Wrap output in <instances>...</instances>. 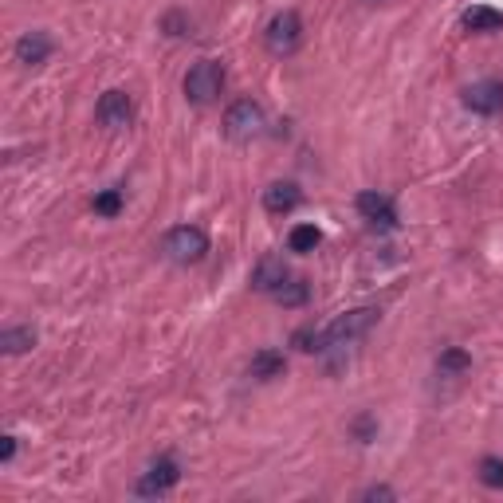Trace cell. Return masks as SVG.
<instances>
[{
  "instance_id": "cell-1",
  "label": "cell",
  "mask_w": 503,
  "mask_h": 503,
  "mask_svg": "<svg viewBox=\"0 0 503 503\" xmlns=\"http://www.w3.org/2000/svg\"><path fill=\"white\" fill-rule=\"evenodd\" d=\"M161 252H166V260L181 263V268H189V263H200L209 252V236L197 229V224H178V229L166 232V241H161Z\"/></svg>"
},
{
  "instance_id": "cell-2",
  "label": "cell",
  "mask_w": 503,
  "mask_h": 503,
  "mask_svg": "<svg viewBox=\"0 0 503 503\" xmlns=\"http://www.w3.org/2000/svg\"><path fill=\"white\" fill-rule=\"evenodd\" d=\"M221 91H224V67L217 59H200V63L189 67V75H185V98L189 103L209 107Z\"/></svg>"
},
{
  "instance_id": "cell-3",
  "label": "cell",
  "mask_w": 503,
  "mask_h": 503,
  "mask_svg": "<svg viewBox=\"0 0 503 503\" xmlns=\"http://www.w3.org/2000/svg\"><path fill=\"white\" fill-rule=\"evenodd\" d=\"M374 323H377V311L374 307H358V311L338 314L331 326H323V354H326V350H338V346L354 343V338L366 334Z\"/></svg>"
},
{
  "instance_id": "cell-4",
  "label": "cell",
  "mask_w": 503,
  "mask_h": 503,
  "mask_svg": "<svg viewBox=\"0 0 503 503\" xmlns=\"http://www.w3.org/2000/svg\"><path fill=\"white\" fill-rule=\"evenodd\" d=\"M263 44H268L272 56H292L299 44H303V20H299V12H280V16H272L268 32H263Z\"/></svg>"
},
{
  "instance_id": "cell-5",
  "label": "cell",
  "mask_w": 503,
  "mask_h": 503,
  "mask_svg": "<svg viewBox=\"0 0 503 503\" xmlns=\"http://www.w3.org/2000/svg\"><path fill=\"white\" fill-rule=\"evenodd\" d=\"M260 126H263V110H260V103H252V98L232 103L229 115H224V134H229L232 142H252V138L260 134Z\"/></svg>"
},
{
  "instance_id": "cell-6",
  "label": "cell",
  "mask_w": 503,
  "mask_h": 503,
  "mask_svg": "<svg viewBox=\"0 0 503 503\" xmlns=\"http://www.w3.org/2000/svg\"><path fill=\"white\" fill-rule=\"evenodd\" d=\"M181 480V468H178V460L173 457H161V460H154L146 468V476L138 480V496H166L173 484Z\"/></svg>"
},
{
  "instance_id": "cell-7",
  "label": "cell",
  "mask_w": 503,
  "mask_h": 503,
  "mask_svg": "<svg viewBox=\"0 0 503 503\" xmlns=\"http://www.w3.org/2000/svg\"><path fill=\"white\" fill-rule=\"evenodd\" d=\"M95 115H98V122H103L107 130H126V126L134 122V103H130V95H126V91H107L103 98H98Z\"/></svg>"
},
{
  "instance_id": "cell-8",
  "label": "cell",
  "mask_w": 503,
  "mask_h": 503,
  "mask_svg": "<svg viewBox=\"0 0 503 503\" xmlns=\"http://www.w3.org/2000/svg\"><path fill=\"white\" fill-rule=\"evenodd\" d=\"M358 212L374 224V229H397V209L385 193H374V189L358 193Z\"/></svg>"
},
{
  "instance_id": "cell-9",
  "label": "cell",
  "mask_w": 503,
  "mask_h": 503,
  "mask_svg": "<svg viewBox=\"0 0 503 503\" xmlns=\"http://www.w3.org/2000/svg\"><path fill=\"white\" fill-rule=\"evenodd\" d=\"M464 107H468L472 115H496V110H503V83H496V79L472 83L468 91H464Z\"/></svg>"
},
{
  "instance_id": "cell-10",
  "label": "cell",
  "mask_w": 503,
  "mask_h": 503,
  "mask_svg": "<svg viewBox=\"0 0 503 503\" xmlns=\"http://www.w3.org/2000/svg\"><path fill=\"white\" fill-rule=\"evenodd\" d=\"M287 280H292V272H287L283 256H263L256 263V272H252V287H256V292H263V295H275Z\"/></svg>"
},
{
  "instance_id": "cell-11",
  "label": "cell",
  "mask_w": 503,
  "mask_h": 503,
  "mask_svg": "<svg viewBox=\"0 0 503 503\" xmlns=\"http://www.w3.org/2000/svg\"><path fill=\"white\" fill-rule=\"evenodd\" d=\"M52 36L47 32H24L16 40V63H24V67H40V63L52 56Z\"/></svg>"
},
{
  "instance_id": "cell-12",
  "label": "cell",
  "mask_w": 503,
  "mask_h": 503,
  "mask_svg": "<svg viewBox=\"0 0 503 503\" xmlns=\"http://www.w3.org/2000/svg\"><path fill=\"white\" fill-rule=\"evenodd\" d=\"M299 200H303V193H299L295 181H272L268 189H263V209L275 212V217H283V212H292Z\"/></svg>"
},
{
  "instance_id": "cell-13",
  "label": "cell",
  "mask_w": 503,
  "mask_h": 503,
  "mask_svg": "<svg viewBox=\"0 0 503 503\" xmlns=\"http://www.w3.org/2000/svg\"><path fill=\"white\" fill-rule=\"evenodd\" d=\"M248 370H252V377H256V382H272V377H280L287 370V362H283L280 350H260V354H252Z\"/></svg>"
},
{
  "instance_id": "cell-14",
  "label": "cell",
  "mask_w": 503,
  "mask_h": 503,
  "mask_svg": "<svg viewBox=\"0 0 503 503\" xmlns=\"http://www.w3.org/2000/svg\"><path fill=\"white\" fill-rule=\"evenodd\" d=\"M464 28L468 32H499L503 28V12L488 8V5H472L464 12Z\"/></svg>"
},
{
  "instance_id": "cell-15",
  "label": "cell",
  "mask_w": 503,
  "mask_h": 503,
  "mask_svg": "<svg viewBox=\"0 0 503 503\" xmlns=\"http://www.w3.org/2000/svg\"><path fill=\"white\" fill-rule=\"evenodd\" d=\"M36 346V331L32 326H8L5 334H0V350L5 354H24V350Z\"/></svg>"
},
{
  "instance_id": "cell-16",
  "label": "cell",
  "mask_w": 503,
  "mask_h": 503,
  "mask_svg": "<svg viewBox=\"0 0 503 503\" xmlns=\"http://www.w3.org/2000/svg\"><path fill=\"white\" fill-rule=\"evenodd\" d=\"M323 244V232L314 229V224H295L292 236H287V248L299 252V256H307V252H314Z\"/></svg>"
},
{
  "instance_id": "cell-17",
  "label": "cell",
  "mask_w": 503,
  "mask_h": 503,
  "mask_svg": "<svg viewBox=\"0 0 503 503\" xmlns=\"http://www.w3.org/2000/svg\"><path fill=\"white\" fill-rule=\"evenodd\" d=\"M436 370L440 374H448V377H457V374H464V370H472V358L464 354V350H457V346H448L445 354L436 358Z\"/></svg>"
},
{
  "instance_id": "cell-18",
  "label": "cell",
  "mask_w": 503,
  "mask_h": 503,
  "mask_svg": "<svg viewBox=\"0 0 503 503\" xmlns=\"http://www.w3.org/2000/svg\"><path fill=\"white\" fill-rule=\"evenodd\" d=\"M272 299H275V303H283V307H303L307 303V283L303 280H287Z\"/></svg>"
},
{
  "instance_id": "cell-19",
  "label": "cell",
  "mask_w": 503,
  "mask_h": 503,
  "mask_svg": "<svg viewBox=\"0 0 503 503\" xmlns=\"http://www.w3.org/2000/svg\"><path fill=\"white\" fill-rule=\"evenodd\" d=\"M95 212L98 217H118L122 212V189H103V193L95 197Z\"/></svg>"
},
{
  "instance_id": "cell-20",
  "label": "cell",
  "mask_w": 503,
  "mask_h": 503,
  "mask_svg": "<svg viewBox=\"0 0 503 503\" xmlns=\"http://www.w3.org/2000/svg\"><path fill=\"white\" fill-rule=\"evenodd\" d=\"M480 484L496 488V492H503V460L499 457H484L480 460Z\"/></svg>"
},
{
  "instance_id": "cell-21",
  "label": "cell",
  "mask_w": 503,
  "mask_h": 503,
  "mask_svg": "<svg viewBox=\"0 0 503 503\" xmlns=\"http://www.w3.org/2000/svg\"><path fill=\"white\" fill-rule=\"evenodd\" d=\"M292 343L307 354H323V326H303V331H295Z\"/></svg>"
},
{
  "instance_id": "cell-22",
  "label": "cell",
  "mask_w": 503,
  "mask_h": 503,
  "mask_svg": "<svg viewBox=\"0 0 503 503\" xmlns=\"http://www.w3.org/2000/svg\"><path fill=\"white\" fill-rule=\"evenodd\" d=\"M12 457H16V436H5V448H0V460L12 464Z\"/></svg>"
},
{
  "instance_id": "cell-23",
  "label": "cell",
  "mask_w": 503,
  "mask_h": 503,
  "mask_svg": "<svg viewBox=\"0 0 503 503\" xmlns=\"http://www.w3.org/2000/svg\"><path fill=\"white\" fill-rule=\"evenodd\" d=\"M366 499H394V492H389V488H370Z\"/></svg>"
},
{
  "instance_id": "cell-24",
  "label": "cell",
  "mask_w": 503,
  "mask_h": 503,
  "mask_svg": "<svg viewBox=\"0 0 503 503\" xmlns=\"http://www.w3.org/2000/svg\"><path fill=\"white\" fill-rule=\"evenodd\" d=\"M370 5H377V0H370Z\"/></svg>"
}]
</instances>
